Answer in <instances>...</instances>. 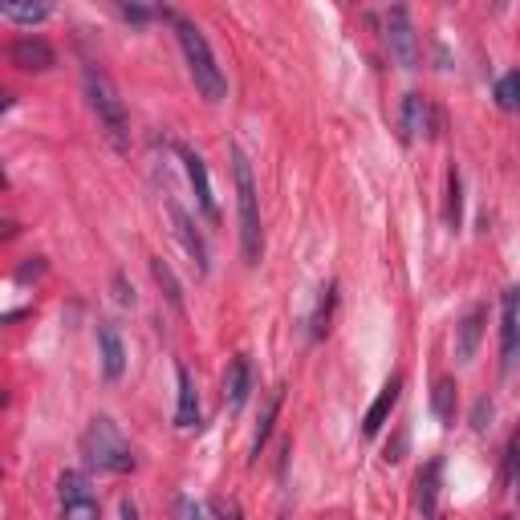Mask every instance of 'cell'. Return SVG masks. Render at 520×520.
<instances>
[{
    "instance_id": "f1b7e54d",
    "label": "cell",
    "mask_w": 520,
    "mask_h": 520,
    "mask_svg": "<svg viewBox=\"0 0 520 520\" xmlns=\"http://www.w3.org/2000/svg\"><path fill=\"white\" fill-rule=\"evenodd\" d=\"M516 500H520V484H516Z\"/></svg>"
},
{
    "instance_id": "ac0fdd59",
    "label": "cell",
    "mask_w": 520,
    "mask_h": 520,
    "mask_svg": "<svg viewBox=\"0 0 520 520\" xmlns=\"http://www.w3.org/2000/svg\"><path fill=\"white\" fill-rule=\"evenodd\" d=\"M443 220L447 228H460L464 220V183H460V171H447V208H443Z\"/></svg>"
},
{
    "instance_id": "83f0119b",
    "label": "cell",
    "mask_w": 520,
    "mask_h": 520,
    "mask_svg": "<svg viewBox=\"0 0 520 520\" xmlns=\"http://www.w3.org/2000/svg\"><path fill=\"white\" fill-rule=\"evenodd\" d=\"M118 520H139V504L130 500V496L118 500Z\"/></svg>"
},
{
    "instance_id": "6da1fadb",
    "label": "cell",
    "mask_w": 520,
    "mask_h": 520,
    "mask_svg": "<svg viewBox=\"0 0 520 520\" xmlns=\"http://www.w3.org/2000/svg\"><path fill=\"white\" fill-rule=\"evenodd\" d=\"M175 33H179V45H183V61H187V74L195 82L208 102H224L228 94V82H224V70L216 65V53L208 45V37L200 33V25L187 21V17H175Z\"/></svg>"
},
{
    "instance_id": "7402d4cb",
    "label": "cell",
    "mask_w": 520,
    "mask_h": 520,
    "mask_svg": "<svg viewBox=\"0 0 520 520\" xmlns=\"http://www.w3.org/2000/svg\"><path fill=\"white\" fill-rule=\"evenodd\" d=\"M57 496H61V508H65V504L86 500V496H94V492H90V484H86L82 472H65V476L57 480Z\"/></svg>"
},
{
    "instance_id": "2e32d148",
    "label": "cell",
    "mask_w": 520,
    "mask_h": 520,
    "mask_svg": "<svg viewBox=\"0 0 520 520\" xmlns=\"http://www.w3.org/2000/svg\"><path fill=\"white\" fill-rule=\"evenodd\" d=\"M439 476H443V460H431V464L419 472V480H415V488H419V512H423V516H435V504H439Z\"/></svg>"
},
{
    "instance_id": "d6986e66",
    "label": "cell",
    "mask_w": 520,
    "mask_h": 520,
    "mask_svg": "<svg viewBox=\"0 0 520 520\" xmlns=\"http://www.w3.org/2000/svg\"><path fill=\"white\" fill-rule=\"evenodd\" d=\"M281 399H285V390H273L269 403H265V415H260V427H256V439H252V460H256L260 451H265V443H269V435H273V423H277Z\"/></svg>"
},
{
    "instance_id": "7c38bea8",
    "label": "cell",
    "mask_w": 520,
    "mask_h": 520,
    "mask_svg": "<svg viewBox=\"0 0 520 520\" xmlns=\"http://www.w3.org/2000/svg\"><path fill=\"white\" fill-rule=\"evenodd\" d=\"M484 305H472L468 313H464V321H460V334H455V358L460 362H472L476 358V350H480V338H484Z\"/></svg>"
},
{
    "instance_id": "8992f818",
    "label": "cell",
    "mask_w": 520,
    "mask_h": 520,
    "mask_svg": "<svg viewBox=\"0 0 520 520\" xmlns=\"http://www.w3.org/2000/svg\"><path fill=\"white\" fill-rule=\"evenodd\" d=\"M9 61L17 65V70H25V74H45V70H53V65H57V53L41 37H17L9 45Z\"/></svg>"
},
{
    "instance_id": "9c48e42d",
    "label": "cell",
    "mask_w": 520,
    "mask_h": 520,
    "mask_svg": "<svg viewBox=\"0 0 520 520\" xmlns=\"http://www.w3.org/2000/svg\"><path fill=\"white\" fill-rule=\"evenodd\" d=\"M520 350V289L504 293V325H500V354H504V370L516 362Z\"/></svg>"
},
{
    "instance_id": "277c9868",
    "label": "cell",
    "mask_w": 520,
    "mask_h": 520,
    "mask_svg": "<svg viewBox=\"0 0 520 520\" xmlns=\"http://www.w3.org/2000/svg\"><path fill=\"white\" fill-rule=\"evenodd\" d=\"M82 86H86L90 110L98 114V122H102V130H106V139H110L118 151H126V147H130V118H126V106H122L114 82L98 70V65H86Z\"/></svg>"
},
{
    "instance_id": "4fadbf2b",
    "label": "cell",
    "mask_w": 520,
    "mask_h": 520,
    "mask_svg": "<svg viewBox=\"0 0 520 520\" xmlns=\"http://www.w3.org/2000/svg\"><path fill=\"white\" fill-rule=\"evenodd\" d=\"M175 382H179V407H175V427H200V390L191 382L187 366H175Z\"/></svg>"
},
{
    "instance_id": "4316f807",
    "label": "cell",
    "mask_w": 520,
    "mask_h": 520,
    "mask_svg": "<svg viewBox=\"0 0 520 520\" xmlns=\"http://www.w3.org/2000/svg\"><path fill=\"white\" fill-rule=\"evenodd\" d=\"M488 419H492V403H488V399H480V403H476V411H472V427H476V431H484V427H488Z\"/></svg>"
},
{
    "instance_id": "5b68a950",
    "label": "cell",
    "mask_w": 520,
    "mask_h": 520,
    "mask_svg": "<svg viewBox=\"0 0 520 520\" xmlns=\"http://www.w3.org/2000/svg\"><path fill=\"white\" fill-rule=\"evenodd\" d=\"M386 49L403 70H415L419 65V33H415L407 9H390L386 13Z\"/></svg>"
},
{
    "instance_id": "30bf717a",
    "label": "cell",
    "mask_w": 520,
    "mask_h": 520,
    "mask_svg": "<svg viewBox=\"0 0 520 520\" xmlns=\"http://www.w3.org/2000/svg\"><path fill=\"white\" fill-rule=\"evenodd\" d=\"M399 395H403V374L390 378V382L378 390V399L370 403V411H366V419H362V431H366V435H378V431L386 427V419H390V411H395Z\"/></svg>"
},
{
    "instance_id": "52a82bcc",
    "label": "cell",
    "mask_w": 520,
    "mask_h": 520,
    "mask_svg": "<svg viewBox=\"0 0 520 520\" xmlns=\"http://www.w3.org/2000/svg\"><path fill=\"white\" fill-rule=\"evenodd\" d=\"M183 163H187V179H191V191H195V204L208 216V224H220V204L212 195V179H208V167L195 151H183Z\"/></svg>"
},
{
    "instance_id": "cb8c5ba5",
    "label": "cell",
    "mask_w": 520,
    "mask_h": 520,
    "mask_svg": "<svg viewBox=\"0 0 520 520\" xmlns=\"http://www.w3.org/2000/svg\"><path fill=\"white\" fill-rule=\"evenodd\" d=\"M65 520H102V508H98L94 496H86V500L65 504Z\"/></svg>"
},
{
    "instance_id": "9a60e30c",
    "label": "cell",
    "mask_w": 520,
    "mask_h": 520,
    "mask_svg": "<svg viewBox=\"0 0 520 520\" xmlns=\"http://www.w3.org/2000/svg\"><path fill=\"white\" fill-rule=\"evenodd\" d=\"M427 130H431V102L423 94H407L403 98V135H407V143L423 139Z\"/></svg>"
},
{
    "instance_id": "484cf974",
    "label": "cell",
    "mask_w": 520,
    "mask_h": 520,
    "mask_svg": "<svg viewBox=\"0 0 520 520\" xmlns=\"http://www.w3.org/2000/svg\"><path fill=\"white\" fill-rule=\"evenodd\" d=\"M508 484H520V431L508 439Z\"/></svg>"
},
{
    "instance_id": "f546056e",
    "label": "cell",
    "mask_w": 520,
    "mask_h": 520,
    "mask_svg": "<svg viewBox=\"0 0 520 520\" xmlns=\"http://www.w3.org/2000/svg\"><path fill=\"white\" fill-rule=\"evenodd\" d=\"M500 520H508V516H500Z\"/></svg>"
},
{
    "instance_id": "44dd1931",
    "label": "cell",
    "mask_w": 520,
    "mask_h": 520,
    "mask_svg": "<svg viewBox=\"0 0 520 520\" xmlns=\"http://www.w3.org/2000/svg\"><path fill=\"white\" fill-rule=\"evenodd\" d=\"M151 277L159 281V289L167 293V301H171V305L183 313V289H179V281H175V273H171V265H167V260H159V256L151 260Z\"/></svg>"
},
{
    "instance_id": "e0dca14e",
    "label": "cell",
    "mask_w": 520,
    "mask_h": 520,
    "mask_svg": "<svg viewBox=\"0 0 520 520\" xmlns=\"http://www.w3.org/2000/svg\"><path fill=\"white\" fill-rule=\"evenodd\" d=\"M431 411H435V419L447 427V423H455V378H439L435 382V390H431Z\"/></svg>"
},
{
    "instance_id": "ba28073f",
    "label": "cell",
    "mask_w": 520,
    "mask_h": 520,
    "mask_svg": "<svg viewBox=\"0 0 520 520\" xmlns=\"http://www.w3.org/2000/svg\"><path fill=\"white\" fill-rule=\"evenodd\" d=\"M98 358H102V374L110 382H118L126 370V346H122L118 325H110V321H98Z\"/></svg>"
},
{
    "instance_id": "603a6c76",
    "label": "cell",
    "mask_w": 520,
    "mask_h": 520,
    "mask_svg": "<svg viewBox=\"0 0 520 520\" xmlns=\"http://www.w3.org/2000/svg\"><path fill=\"white\" fill-rule=\"evenodd\" d=\"M0 17L17 25H41L49 17V5H0Z\"/></svg>"
},
{
    "instance_id": "d4e9b609",
    "label": "cell",
    "mask_w": 520,
    "mask_h": 520,
    "mask_svg": "<svg viewBox=\"0 0 520 520\" xmlns=\"http://www.w3.org/2000/svg\"><path fill=\"white\" fill-rule=\"evenodd\" d=\"M330 305H334V285L321 289V301H317V313H313V338L325 334V321H330Z\"/></svg>"
},
{
    "instance_id": "3957f363",
    "label": "cell",
    "mask_w": 520,
    "mask_h": 520,
    "mask_svg": "<svg viewBox=\"0 0 520 520\" xmlns=\"http://www.w3.org/2000/svg\"><path fill=\"white\" fill-rule=\"evenodd\" d=\"M82 460L94 472H135V451H130L118 423L106 415L90 419V427L82 431Z\"/></svg>"
},
{
    "instance_id": "ffe728a7",
    "label": "cell",
    "mask_w": 520,
    "mask_h": 520,
    "mask_svg": "<svg viewBox=\"0 0 520 520\" xmlns=\"http://www.w3.org/2000/svg\"><path fill=\"white\" fill-rule=\"evenodd\" d=\"M496 106L504 114H520V70H508L500 82H496Z\"/></svg>"
},
{
    "instance_id": "7a4b0ae2",
    "label": "cell",
    "mask_w": 520,
    "mask_h": 520,
    "mask_svg": "<svg viewBox=\"0 0 520 520\" xmlns=\"http://www.w3.org/2000/svg\"><path fill=\"white\" fill-rule=\"evenodd\" d=\"M232 179H236V208H240V248L248 265H260L265 256V232H260V195L248 167V155L232 147Z\"/></svg>"
},
{
    "instance_id": "5bb4252c",
    "label": "cell",
    "mask_w": 520,
    "mask_h": 520,
    "mask_svg": "<svg viewBox=\"0 0 520 520\" xmlns=\"http://www.w3.org/2000/svg\"><path fill=\"white\" fill-rule=\"evenodd\" d=\"M248 390H252L248 358H236V362L228 366V378H224V407H228V415H236V411L248 403Z\"/></svg>"
},
{
    "instance_id": "8fae6325",
    "label": "cell",
    "mask_w": 520,
    "mask_h": 520,
    "mask_svg": "<svg viewBox=\"0 0 520 520\" xmlns=\"http://www.w3.org/2000/svg\"><path fill=\"white\" fill-rule=\"evenodd\" d=\"M167 208H171V220H175V232H179V240H183V248L191 252V260H195V269L200 273H208V244H204V236L195 232V224H191V216L175 204V200H167Z\"/></svg>"
}]
</instances>
